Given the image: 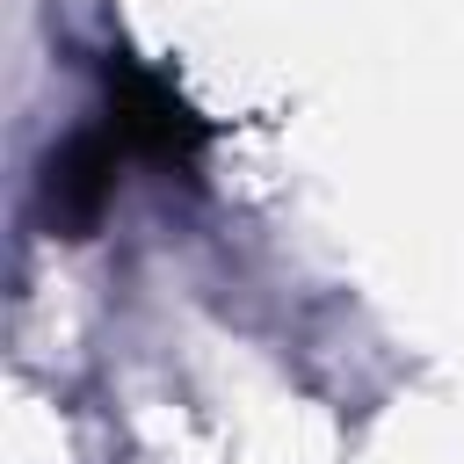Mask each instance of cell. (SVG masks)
<instances>
[{"instance_id":"6da1fadb","label":"cell","mask_w":464,"mask_h":464,"mask_svg":"<svg viewBox=\"0 0 464 464\" xmlns=\"http://www.w3.org/2000/svg\"><path fill=\"white\" fill-rule=\"evenodd\" d=\"M102 123L123 145V160H145L181 181H196V167L210 152V116L130 51H109V65H102Z\"/></svg>"},{"instance_id":"7a4b0ae2","label":"cell","mask_w":464,"mask_h":464,"mask_svg":"<svg viewBox=\"0 0 464 464\" xmlns=\"http://www.w3.org/2000/svg\"><path fill=\"white\" fill-rule=\"evenodd\" d=\"M116 167H123V145L109 138V123H80L72 138H58L44 152V181H36L44 225L65 239L102 232V218L116 203Z\"/></svg>"}]
</instances>
